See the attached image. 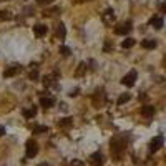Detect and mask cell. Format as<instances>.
<instances>
[{
  "label": "cell",
  "instance_id": "obj_1",
  "mask_svg": "<svg viewBox=\"0 0 166 166\" xmlns=\"http://www.w3.org/2000/svg\"><path fill=\"white\" fill-rule=\"evenodd\" d=\"M124 146H126V143L123 141V138H113L111 140V153L118 156L124 149Z\"/></svg>",
  "mask_w": 166,
  "mask_h": 166
},
{
  "label": "cell",
  "instance_id": "obj_2",
  "mask_svg": "<svg viewBox=\"0 0 166 166\" xmlns=\"http://www.w3.org/2000/svg\"><path fill=\"white\" fill-rule=\"evenodd\" d=\"M136 76H138V73H136V70H130L128 73L124 75L123 78H121V83H123L124 87H133L135 85V82H136Z\"/></svg>",
  "mask_w": 166,
  "mask_h": 166
},
{
  "label": "cell",
  "instance_id": "obj_3",
  "mask_svg": "<svg viewBox=\"0 0 166 166\" xmlns=\"http://www.w3.org/2000/svg\"><path fill=\"white\" fill-rule=\"evenodd\" d=\"M27 158H35L38 153V145H37V141L33 140V138H30L28 141H27Z\"/></svg>",
  "mask_w": 166,
  "mask_h": 166
},
{
  "label": "cell",
  "instance_id": "obj_4",
  "mask_svg": "<svg viewBox=\"0 0 166 166\" xmlns=\"http://www.w3.org/2000/svg\"><path fill=\"white\" fill-rule=\"evenodd\" d=\"M131 30V22H124V23H120L115 27V33L116 35H126V33Z\"/></svg>",
  "mask_w": 166,
  "mask_h": 166
},
{
  "label": "cell",
  "instance_id": "obj_5",
  "mask_svg": "<svg viewBox=\"0 0 166 166\" xmlns=\"http://www.w3.org/2000/svg\"><path fill=\"white\" fill-rule=\"evenodd\" d=\"M101 20L106 25H111L113 22H115V12H113V8H106V10L101 13Z\"/></svg>",
  "mask_w": 166,
  "mask_h": 166
},
{
  "label": "cell",
  "instance_id": "obj_6",
  "mask_svg": "<svg viewBox=\"0 0 166 166\" xmlns=\"http://www.w3.org/2000/svg\"><path fill=\"white\" fill-rule=\"evenodd\" d=\"M20 71H22V66L20 65H10V66H7V70L4 71V76H5V78H10V76L18 75Z\"/></svg>",
  "mask_w": 166,
  "mask_h": 166
},
{
  "label": "cell",
  "instance_id": "obj_7",
  "mask_svg": "<svg viewBox=\"0 0 166 166\" xmlns=\"http://www.w3.org/2000/svg\"><path fill=\"white\" fill-rule=\"evenodd\" d=\"M163 141H165V140H163L161 135H159V136H156V138H153V140H151V143H149V151H151V153L158 151V149L163 146Z\"/></svg>",
  "mask_w": 166,
  "mask_h": 166
},
{
  "label": "cell",
  "instance_id": "obj_8",
  "mask_svg": "<svg viewBox=\"0 0 166 166\" xmlns=\"http://www.w3.org/2000/svg\"><path fill=\"white\" fill-rule=\"evenodd\" d=\"M149 25H151V27H154L156 30L163 28V25H165V22H163V17H161V15L151 17V18H149Z\"/></svg>",
  "mask_w": 166,
  "mask_h": 166
},
{
  "label": "cell",
  "instance_id": "obj_9",
  "mask_svg": "<svg viewBox=\"0 0 166 166\" xmlns=\"http://www.w3.org/2000/svg\"><path fill=\"white\" fill-rule=\"evenodd\" d=\"M105 100V90L103 88H98V90L95 91V95H93V103L96 105V106H100V105L103 103Z\"/></svg>",
  "mask_w": 166,
  "mask_h": 166
},
{
  "label": "cell",
  "instance_id": "obj_10",
  "mask_svg": "<svg viewBox=\"0 0 166 166\" xmlns=\"http://www.w3.org/2000/svg\"><path fill=\"white\" fill-rule=\"evenodd\" d=\"M90 161L93 166H101L103 165V154L100 153V151H96V153H93L90 156Z\"/></svg>",
  "mask_w": 166,
  "mask_h": 166
},
{
  "label": "cell",
  "instance_id": "obj_11",
  "mask_svg": "<svg viewBox=\"0 0 166 166\" xmlns=\"http://www.w3.org/2000/svg\"><path fill=\"white\" fill-rule=\"evenodd\" d=\"M53 103H55V100L52 98V96H42V98H40V105H42L43 108L53 106Z\"/></svg>",
  "mask_w": 166,
  "mask_h": 166
},
{
  "label": "cell",
  "instance_id": "obj_12",
  "mask_svg": "<svg viewBox=\"0 0 166 166\" xmlns=\"http://www.w3.org/2000/svg\"><path fill=\"white\" fill-rule=\"evenodd\" d=\"M33 33H35L37 37H43L47 33V27L45 25H35V27H33Z\"/></svg>",
  "mask_w": 166,
  "mask_h": 166
},
{
  "label": "cell",
  "instance_id": "obj_13",
  "mask_svg": "<svg viewBox=\"0 0 166 166\" xmlns=\"http://www.w3.org/2000/svg\"><path fill=\"white\" fill-rule=\"evenodd\" d=\"M141 113L145 116H153L154 115V106L153 105H145V106L141 108Z\"/></svg>",
  "mask_w": 166,
  "mask_h": 166
},
{
  "label": "cell",
  "instance_id": "obj_14",
  "mask_svg": "<svg viewBox=\"0 0 166 166\" xmlns=\"http://www.w3.org/2000/svg\"><path fill=\"white\" fill-rule=\"evenodd\" d=\"M37 106H30V108H27V110H23V116L25 118H33V116L37 115Z\"/></svg>",
  "mask_w": 166,
  "mask_h": 166
},
{
  "label": "cell",
  "instance_id": "obj_15",
  "mask_svg": "<svg viewBox=\"0 0 166 166\" xmlns=\"http://www.w3.org/2000/svg\"><path fill=\"white\" fill-rule=\"evenodd\" d=\"M141 47L146 48V50H153L154 47H156V42H154V40H143V42H141Z\"/></svg>",
  "mask_w": 166,
  "mask_h": 166
},
{
  "label": "cell",
  "instance_id": "obj_16",
  "mask_svg": "<svg viewBox=\"0 0 166 166\" xmlns=\"http://www.w3.org/2000/svg\"><path fill=\"white\" fill-rule=\"evenodd\" d=\"M73 124V120L71 118H62V120L58 121V126H63V128H68Z\"/></svg>",
  "mask_w": 166,
  "mask_h": 166
},
{
  "label": "cell",
  "instance_id": "obj_17",
  "mask_svg": "<svg viewBox=\"0 0 166 166\" xmlns=\"http://www.w3.org/2000/svg\"><path fill=\"white\" fill-rule=\"evenodd\" d=\"M135 45V38H124L123 42H121V47H123V48H131V47Z\"/></svg>",
  "mask_w": 166,
  "mask_h": 166
},
{
  "label": "cell",
  "instance_id": "obj_18",
  "mask_svg": "<svg viewBox=\"0 0 166 166\" xmlns=\"http://www.w3.org/2000/svg\"><path fill=\"white\" fill-rule=\"evenodd\" d=\"M65 33H66V30H65V25L63 23H60L57 27V37H60V38H65Z\"/></svg>",
  "mask_w": 166,
  "mask_h": 166
},
{
  "label": "cell",
  "instance_id": "obj_19",
  "mask_svg": "<svg viewBox=\"0 0 166 166\" xmlns=\"http://www.w3.org/2000/svg\"><path fill=\"white\" fill-rule=\"evenodd\" d=\"M32 130H33V133H47L48 131V128H47L45 124H35Z\"/></svg>",
  "mask_w": 166,
  "mask_h": 166
},
{
  "label": "cell",
  "instance_id": "obj_20",
  "mask_svg": "<svg viewBox=\"0 0 166 166\" xmlns=\"http://www.w3.org/2000/svg\"><path fill=\"white\" fill-rule=\"evenodd\" d=\"M85 71H87V63H83V62H82V63L78 65V68H76V73H75V75H76V76H82Z\"/></svg>",
  "mask_w": 166,
  "mask_h": 166
},
{
  "label": "cell",
  "instance_id": "obj_21",
  "mask_svg": "<svg viewBox=\"0 0 166 166\" xmlns=\"http://www.w3.org/2000/svg\"><path fill=\"white\" fill-rule=\"evenodd\" d=\"M43 85H45L47 88H48V87H52V85H55V80H53V76H52V75H48V76H45V78H43Z\"/></svg>",
  "mask_w": 166,
  "mask_h": 166
},
{
  "label": "cell",
  "instance_id": "obj_22",
  "mask_svg": "<svg viewBox=\"0 0 166 166\" xmlns=\"http://www.w3.org/2000/svg\"><path fill=\"white\" fill-rule=\"evenodd\" d=\"M113 50H115V45H113L111 43V40H106L105 42V47H103V52H113Z\"/></svg>",
  "mask_w": 166,
  "mask_h": 166
},
{
  "label": "cell",
  "instance_id": "obj_23",
  "mask_svg": "<svg viewBox=\"0 0 166 166\" xmlns=\"http://www.w3.org/2000/svg\"><path fill=\"white\" fill-rule=\"evenodd\" d=\"M126 101H130V95H128V93H123V95H120V98H118L116 103H118V105H124Z\"/></svg>",
  "mask_w": 166,
  "mask_h": 166
},
{
  "label": "cell",
  "instance_id": "obj_24",
  "mask_svg": "<svg viewBox=\"0 0 166 166\" xmlns=\"http://www.w3.org/2000/svg\"><path fill=\"white\" fill-rule=\"evenodd\" d=\"M57 12H60V8H58V7H55V8H48V10H45V12H43V17H52L53 13H57Z\"/></svg>",
  "mask_w": 166,
  "mask_h": 166
},
{
  "label": "cell",
  "instance_id": "obj_25",
  "mask_svg": "<svg viewBox=\"0 0 166 166\" xmlns=\"http://www.w3.org/2000/svg\"><path fill=\"white\" fill-rule=\"evenodd\" d=\"M12 18V13L5 12V10H0V20H10Z\"/></svg>",
  "mask_w": 166,
  "mask_h": 166
},
{
  "label": "cell",
  "instance_id": "obj_26",
  "mask_svg": "<svg viewBox=\"0 0 166 166\" xmlns=\"http://www.w3.org/2000/svg\"><path fill=\"white\" fill-rule=\"evenodd\" d=\"M60 53H62L63 57H68V55H70V48L65 47V45H62V47H60Z\"/></svg>",
  "mask_w": 166,
  "mask_h": 166
},
{
  "label": "cell",
  "instance_id": "obj_27",
  "mask_svg": "<svg viewBox=\"0 0 166 166\" xmlns=\"http://www.w3.org/2000/svg\"><path fill=\"white\" fill-rule=\"evenodd\" d=\"M52 2H53V0H37L38 5H50Z\"/></svg>",
  "mask_w": 166,
  "mask_h": 166
},
{
  "label": "cell",
  "instance_id": "obj_28",
  "mask_svg": "<svg viewBox=\"0 0 166 166\" xmlns=\"http://www.w3.org/2000/svg\"><path fill=\"white\" fill-rule=\"evenodd\" d=\"M71 166H83V161H80V159H73V161H71Z\"/></svg>",
  "mask_w": 166,
  "mask_h": 166
},
{
  "label": "cell",
  "instance_id": "obj_29",
  "mask_svg": "<svg viewBox=\"0 0 166 166\" xmlns=\"http://www.w3.org/2000/svg\"><path fill=\"white\" fill-rule=\"evenodd\" d=\"M30 78H32V80L38 78V73H37V71H35V70H33V71H30Z\"/></svg>",
  "mask_w": 166,
  "mask_h": 166
},
{
  "label": "cell",
  "instance_id": "obj_30",
  "mask_svg": "<svg viewBox=\"0 0 166 166\" xmlns=\"http://www.w3.org/2000/svg\"><path fill=\"white\" fill-rule=\"evenodd\" d=\"M68 95H70V96H76V95H78V88H75V90H71L70 93H68Z\"/></svg>",
  "mask_w": 166,
  "mask_h": 166
},
{
  "label": "cell",
  "instance_id": "obj_31",
  "mask_svg": "<svg viewBox=\"0 0 166 166\" xmlns=\"http://www.w3.org/2000/svg\"><path fill=\"white\" fill-rule=\"evenodd\" d=\"M4 133H5V128H4V126H0V136H2Z\"/></svg>",
  "mask_w": 166,
  "mask_h": 166
},
{
  "label": "cell",
  "instance_id": "obj_32",
  "mask_svg": "<svg viewBox=\"0 0 166 166\" xmlns=\"http://www.w3.org/2000/svg\"><path fill=\"white\" fill-rule=\"evenodd\" d=\"M40 166H50V165H47V163H42V165Z\"/></svg>",
  "mask_w": 166,
  "mask_h": 166
}]
</instances>
